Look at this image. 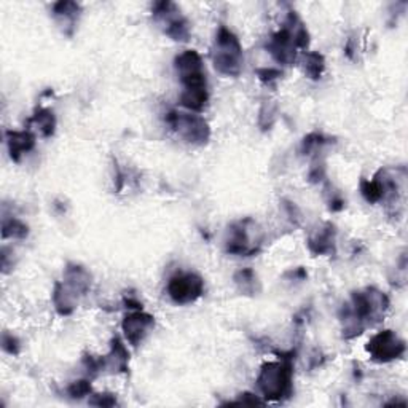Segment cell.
<instances>
[{
    "mask_svg": "<svg viewBox=\"0 0 408 408\" xmlns=\"http://www.w3.org/2000/svg\"><path fill=\"white\" fill-rule=\"evenodd\" d=\"M389 308V298L378 289L370 287L362 292H354L351 300L343 305V337L352 338L361 335L365 327L383 319Z\"/></svg>",
    "mask_w": 408,
    "mask_h": 408,
    "instance_id": "obj_1",
    "label": "cell"
},
{
    "mask_svg": "<svg viewBox=\"0 0 408 408\" xmlns=\"http://www.w3.org/2000/svg\"><path fill=\"white\" fill-rule=\"evenodd\" d=\"M176 72L184 87L180 104L192 112H203L209 101L207 78L203 59L196 50H185L174 59Z\"/></svg>",
    "mask_w": 408,
    "mask_h": 408,
    "instance_id": "obj_2",
    "label": "cell"
},
{
    "mask_svg": "<svg viewBox=\"0 0 408 408\" xmlns=\"http://www.w3.org/2000/svg\"><path fill=\"white\" fill-rule=\"evenodd\" d=\"M257 386L266 400L279 402L289 399L294 393L292 354L281 357V361L263 364L257 377Z\"/></svg>",
    "mask_w": 408,
    "mask_h": 408,
    "instance_id": "obj_3",
    "label": "cell"
},
{
    "mask_svg": "<svg viewBox=\"0 0 408 408\" xmlns=\"http://www.w3.org/2000/svg\"><path fill=\"white\" fill-rule=\"evenodd\" d=\"M243 46L239 39L225 26H220L214 44L212 62L216 71L227 77H238L243 71Z\"/></svg>",
    "mask_w": 408,
    "mask_h": 408,
    "instance_id": "obj_4",
    "label": "cell"
},
{
    "mask_svg": "<svg viewBox=\"0 0 408 408\" xmlns=\"http://www.w3.org/2000/svg\"><path fill=\"white\" fill-rule=\"evenodd\" d=\"M164 121L185 142L193 144V146H204V144H207L209 137H211V128L200 115L171 110L166 114Z\"/></svg>",
    "mask_w": 408,
    "mask_h": 408,
    "instance_id": "obj_5",
    "label": "cell"
},
{
    "mask_svg": "<svg viewBox=\"0 0 408 408\" xmlns=\"http://www.w3.org/2000/svg\"><path fill=\"white\" fill-rule=\"evenodd\" d=\"M257 225L252 219H244L228 227L225 238V250L232 255H254L260 250L262 238L255 233Z\"/></svg>",
    "mask_w": 408,
    "mask_h": 408,
    "instance_id": "obj_6",
    "label": "cell"
},
{
    "mask_svg": "<svg viewBox=\"0 0 408 408\" xmlns=\"http://www.w3.org/2000/svg\"><path fill=\"white\" fill-rule=\"evenodd\" d=\"M300 23H302V21L298 19L297 15L289 13L286 26H284L281 31H278L276 34L271 35L270 42H268V51L275 58L276 62L291 66L295 61V55H297L295 31H297Z\"/></svg>",
    "mask_w": 408,
    "mask_h": 408,
    "instance_id": "obj_7",
    "label": "cell"
},
{
    "mask_svg": "<svg viewBox=\"0 0 408 408\" xmlns=\"http://www.w3.org/2000/svg\"><path fill=\"white\" fill-rule=\"evenodd\" d=\"M166 292L176 305L195 303L204 294V279L196 273H177L168 281Z\"/></svg>",
    "mask_w": 408,
    "mask_h": 408,
    "instance_id": "obj_8",
    "label": "cell"
},
{
    "mask_svg": "<svg viewBox=\"0 0 408 408\" xmlns=\"http://www.w3.org/2000/svg\"><path fill=\"white\" fill-rule=\"evenodd\" d=\"M153 18L164 26L166 35L176 42L190 39V24L173 2H158L152 8Z\"/></svg>",
    "mask_w": 408,
    "mask_h": 408,
    "instance_id": "obj_9",
    "label": "cell"
},
{
    "mask_svg": "<svg viewBox=\"0 0 408 408\" xmlns=\"http://www.w3.org/2000/svg\"><path fill=\"white\" fill-rule=\"evenodd\" d=\"M367 352L380 364L396 361L405 354V341L393 330L378 332L368 340Z\"/></svg>",
    "mask_w": 408,
    "mask_h": 408,
    "instance_id": "obj_10",
    "label": "cell"
},
{
    "mask_svg": "<svg viewBox=\"0 0 408 408\" xmlns=\"http://www.w3.org/2000/svg\"><path fill=\"white\" fill-rule=\"evenodd\" d=\"M153 316L144 313L142 309H134L133 313L126 314V318L121 322L123 334H125L128 343L133 346L141 345L144 338L148 335V332L153 329Z\"/></svg>",
    "mask_w": 408,
    "mask_h": 408,
    "instance_id": "obj_11",
    "label": "cell"
},
{
    "mask_svg": "<svg viewBox=\"0 0 408 408\" xmlns=\"http://www.w3.org/2000/svg\"><path fill=\"white\" fill-rule=\"evenodd\" d=\"M335 227L325 223L308 238V248L314 255H332L335 252Z\"/></svg>",
    "mask_w": 408,
    "mask_h": 408,
    "instance_id": "obj_12",
    "label": "cell"
},
{
    "mask_svg": "<svg viewBox=\"0 0 408 408\" xmlns=\"http://www.w3.org/2000/svg\"><path fill=\"white\" fill-rule=\"evenodd\" d=\"M64 284L71 289L75 295H85L91 287V275L83 266L77 263H69L64 270Z\"/></svg>",
    "mask_w": 408,
    "mask_h": 408,
    "instance_id": "obj_13",
    "label": "cell"
},
{
    "mask_svg": "<svg viewBox=\"0 0 408 408\" xmlns=\"http://www.w3.org/2000/svg\"><path fill=\"white\" fill-rule=\"evenodd\" d=\"M7 146L10 157L13 161H19L24 153L35 147V136L31 131H7Z\"/></svg>",
    "mask_w": 408,
    "mask_h": 408,
    "instance_id": "obj_14",
    "label": "cell"
},
{
    "mask_svg": "<svg viewBox=\"0 0 408 408\" xmlns=\"http://www.w3.org/2000/svg\"><path fill=\"white\" fill-rule=\"evenodd\" d=\"M104 359L105 370H109V372H126L128 361H130V352H128L120 338L115 337L114 340H112L110 352L107 354Z\"/></svg>",
    "mask_w": 408,
    "mask_h": 408,
    "instance_id": "obj_15",
    "label": "cell"
},
{
    "mask_svg": "<svg viewBox=\"0 0 408 408\" xmlns=\"http://www.w3.org/2000/svg\"><path fill=\"white\" fill-rule=\"evenodd\" d=\"M75 295L64 282H56L55 291H53V303L56 311L61 316H69L75 309Z\"/></svg>",
    "mask_w": 408,
    "mask_h": 408,
    "instance_id": "obj_16",
    "label": "cell"
},
{
    "mask_svg": "<svg viewBox=\"0 0 408 408\" xmlns=\"http://www.w3.org/2000/svg\"><path fill=\"white\" fill-rule=\"evenodd\" d=\"M78 13L80 7L75 2H58L53 5V15L64 28H74Z\"/></svg>",
    "mask_w": 408,
    "mask_h": 408,
    "instance_id": "obj_17",
    "label": "cell"
},
{
    "mask_svg": "<svg viewBox=\"0 0 408 408\" xmlns=\"http://www.w3.org/2000/svg\"><path fill=\"white\" fill-rule=\"evenodd\" d=\"M44 137H51L56 130V117L50 109H39L31 118Z\"/></svg>",
    "mask_w": 408,
    "mask_h": 408,
    "instance_id": "obj_18",
    "label": "cell"
},
{
    "mask_svg": "<svg viewBox=\"0 0 408 408\" xmlns=\"http://www.w3.org/2000/svg\"><path fill=\"white\" fill-rule=\"evenodd\" d=\"M235 284L238 286L239 292H243L244 295H255L260 291L259 279H257V275L250 268H243V270L236 273Z\"/></svg>",
    "mask_w": 408,
    "mask_h": 408,
    "instance_id": "obj_19",
    "label": "cell"
},
{
    "mask_svg": "<svg viewBox=\"0 0 408 408\" xmlns=\"http://www.w3.org/2000/svg\"><path fill=\"white\" fill-rule=\"evenodd\" d=\"M303 69H305V74L308 75L311 80H319L325 71L324 56L318 51L306 53L303 59Z\"/></svg>",
    "mask_w": 408,
    "mask_h": 408,
    "instance_id": "obj_20",
    "label": "cell"
},
{
    "mask_svg": "<svg viewBox=\"0 0 408 408\" xmlns=\"http://www.w3.org/2000/svg\"><path fill=\"white\" fill-rule=\"evenodd\" d=\"M2 235L3 238H13V239H24L29 235L28 225L21 222L18 219H5L2 223Z\"/></svg>",
    "mask_w": 408,
    "mask_h": 408,
    "instance_id": "obj_21",
    "label": "cell"
},
{
    "mask_svg": "<svg viewBox=\"0 0 408 408\" xmlns=\"http://www.w3.org/2000/svg\"><path fill=\"white\" fill-rule=\"evenodd\" d=\"M361 193L364 196V200L367 203H380L383 201V190H381V187L378 184V180L373 179L372 180H362L361 182Z\"/></svg>",
    "mask_w": 408,
    "mask_h": 408,
    "instance_id": "obj_22",
    "label": "cell"
},
{
    "mask_svg": "<svg viewBox=\"0 0 408 408\" xmlns=\"http://www.w3.org/2000/svg\"><path fill=\"white\" fill-rule=\"evenodd\" d=\"M327 142L329 141H327V139L322 136L321 133H311L302 141V153L311 155V153L318 152V150H321L322 146H325Z\"/></svg>",
    "mask_w": 408,
    "mask_h": 408,
    "instance_id": "obj_23",
    "label": "cell"
},
{
    "mask_svg": "<svg viewBox=\"0 0 408 408\" xmlns=\"http://www.w3.org/2000/svg\"><path fill=\"white\" fill-rule=\"evenodd\" d=\"M67 394L72 399H83L91 394V383L88 380H78L74 381V383L67 388Z\"/></svg>",
    "mask_w": 408,
    "mask_h": 408,
    "instance_id": "obj_24",
    "label": "cell"
},
{
    "mask_svg": "<svg viewBox=\"0 0 408 408\" xmlns=\"http://www.w3.org/2000/svg\"><path fill=\"white\" fill-rule=\"evenodd\" d=\"M275 115H276V105H273L271 102H265L259 115V123L263 130H266V128L270 130L273 121H275Z\"/></svg>",
    "mask_w": 408,
    "mask_h": 408,
    "instance_id": "obj_25",
    "label": "cell"
},
{
    "mask_svg": "<svg viewBox=\"0 0 408 408\" xmlns=\"http://www.w3.org/2000/svg\"><path fill=\"white\" fill-rule=\"evenodd\" d=\"M2 348L5 352L12 354V356H16V354L19 352V341L18 338L13 337L12 334H8V332H3L2 335Z\"/></svg>",
    "mask_w": 408,
    "mask_h": 408,
    "instance_id": "obj_26",
    "label": "cell"
},
{
    "mask_svg": "<svg viewBox=\"0 0 408 408\" xmlns=\"http://www.w3.org/2000/svg\"><path fill=\"white\" fill-rule=\"evenodd\" d=\"M118 404L115 394H96L90 399V405H96V407H115Z\"/></svg>",
    "mask_w": 408,
    "mask_h": 408,
    "instance_id": "obj_27",
    "label": "cell"
},
{
    "mask_svg": "<svg viewBox=\"0 0 408 408\" xmlns=\"http://www.w3.org/2000/svg\"><path fill=\"white\" fill-rule=\"evenodd\" d=\"M257 74H259V78L263 83H271L273 80L281 77V71H278V69H260V71H257Z\"/></svg>",
    "mask_w": 408,
    "mask_h": 408,
    "instance_id": "obj_28",
    "label": "cell"
},
{
    "mask_svg": "<svg viewBox=\"0 0 408 408\" xmlns=\"http://www.w3.org/2000/svg\"><path fill=\"white\" fill-rule=\"evenodd\" d=\"M241 404L243 405H262V404H265V402L259 399V397L254 396V394L246 393V394H241V397L236 402H232V405H241Z\"/></svg>",
    "mask_w": 408,
    "mask_h": 408,
    "instance_id": "obj_29",
    "label": "cell"
},
{
    "mask_svg": "<svg viewBox=\"0 0 408 408\" xmlns=\"http://www.w3.org/2000/svg\"><path fill=\"white\" fill-rule=\"evenodd\" d=\"M325 176V166L324 163H314L313 166H311V171H309V180L311 182H319L324 179Z\"/></svg>",
    "mask_w": 408,
    "mask_h": 408,
    "instance_id": "obj_30",
    "label": "cell"
}]
</instances>
